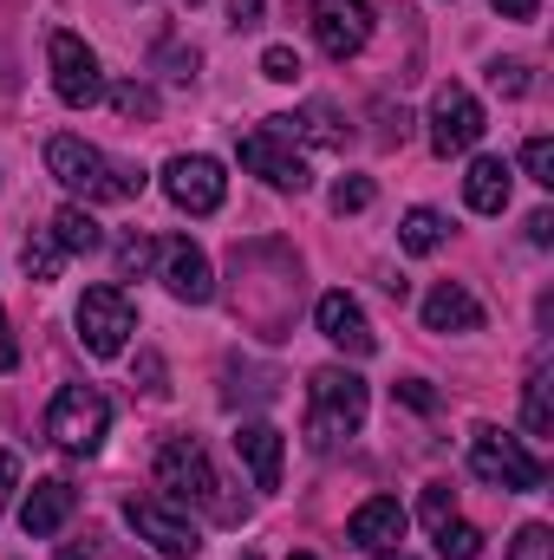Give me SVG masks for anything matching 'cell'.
I'll return each instance as SVG.
<instances>
[{"label": "cell", "mask_w": 554, "mask_h": 560, "mask_svg": "<svg viewBox=\"0 0 554 560\" xmlns=\"http://www.w3.org/2000/svg\"><path fill=\"white\" fill-rule=\"evenodd\" d=\"M157 482H163V495H170V502L203 509V515H209V522H222V528H235V522L249 515V502L235 495V482L209 463L203 436H170V443L157 450Z\"/></svg>", "instance_id": "6da1fadb"}, {"label": "cell", "mask_w": 554, "mask_h": 560, "mask_svg": "<svg viewBox=\"0 0 554 560\" xmlns=\"http://www.w3.org/2000/svg\"><path fill=\"white\" fill-rule=\"evenodd\" d=\"M46 170L72 196H85V202H138L143 196L138 163H118V156H105L99 143H85V138H53L46 143Z\"/></svg>", "instance_id": "7a4b0ae2"}, {"label": "cell", "mask_w": 554, "mask_h": 560, "mask_svg": "<svg viewBox=\"0 0 554 560\" xmlns=\"http://www.w3.org/2000/svg\"><path fill=\"white\" fill-rule=\"evenodd\" d=\"M359 423H366V378L346 365H320L307 378V443L339 450L346 436H359Z\"/></svg>", "instance_id": "3957f363"}, {"label": "cell", "mask_w": 554, "mask_h": 560, "mask_svg": "<svg viewBox=\"0 0 554 560\" xmlns=\"http://www.w3.org/2000/svg\"><path fill=\"white\" fill-rule=\"evenodd\" d=\"M112 430V398L99 385H66L53 405H46V436L66 450V456H92Z\"/></svg>", "instance_id": "277c9868"}, {"label": "cell", "mask_w": 554, "mask_h": 560, "mask_svg": "<svg viewBox=\"0 0 554 560\" xmlns=\"http://www.w3.org/2000/svg\"><path fill=\"white\" fill-rule=\"evenodd\" d=\"M470 469H476L483 482L509 489V495H529V489L549 482V463H542L522 436H509V430H476V436H470Z\"/></svg>", "instance_id": "5b68a950"}, {"label": "cell", "mask_w": 554, "mask_h": 560, "mask_svg": "<svg viewBox=\"0 0 554 560\" xmlns=\"http://www.w3.org/2000/svg\"><path fill=\"white\" fill-rule=\"evenodd\" d=\"M131 332H138V306H131V293L125 287H85V300H79V339H85V352L92 359H118L125 346H131Z\"/></svg>", "instance_id": "8992f818"}, {"label": "cell", "mask_w": 554, "mask_h": 560, "mask_svg": "<svg viewBox=\"0 0 554 560\" xmlns=\"http://www.w3.org/2000/svg\"><path fill=\"white\" fill-rule=\"evenodd\" d=\"M46 66H53V92H59V105H72V112H85V105H99L105 98V72H99V52L79 39V33H53L46 39Z\"/></svg>", "instance_id": "52a82bcc"}, {"label": "cell", "mask_w": 554, "mask_h": 560, "mask_svg": "<svg viewBox=\"0 0 554 560\" xmlns=\"http://www.w3.org/2000/svg\"><path fill=\"white\" fill-rule=\"evenodd\" d=\"M125 522L138 528V541H150L163 560H196L203 535L189 528V515H176L163 495H125Z\"/></svg>", "instance_id": "ba28073f"}, {"label": "cell", "mask_w": 554, "mask_h": 560, "mask_svg": "<svg viewBox=\"0 0 554 560\" xmlns=\"http://www.w3.org/2000/svg\"><path fill=\"white\" fill-rule=\"evenodd\" d=\"M483 131H489V118H483L476 92L470 85H437V98H430V150L463 156V150H476Z\"/></svg>", "instance_id": "9c48e42d"}, {"label": "cell", "mask_w": 554, "mask_h": 560, "mask_svg": "<svg viewBox=\"0 0 554 560\" xmlns=\"http://www.w3.org/2000/svg\"><path fill=\"white\" fill-rule=\"evenodd\" d=\"M163 196L183 209V215H216L222 196H229V176L216 156H170L163 163Z\"/></svg>", "instance_id": "30bf717a"}, {"label": "cell", "mask_w": 554, "mask_h": 560, "mask_svg": "<svg viewBox=\"0 0 554 560\" xmlns=\"http://www.w3.org/2000/svg\"><path fill=\"white\" fill-rule=\"evenodd\" d=\"M235 156H242V170H255L262 183H275V189H293V196H300V189L313 183V170H307V156H300L293 143L280 138L275 125H255L249 138L235 143Z\"/></svg>", "instance_id": "8fae6325"}, {"label": "cell", "mask_w": 554, "mask_h": 560, "mask_svg": "<svg viewBox=\"0 0 554 560\" xmlns=\"http://www.w3.org/2000/svg\"><path fill=\"white\" fill-rule=\"evenodd\" d=\"M307 26H313V39H320L326 59H353L372 39V7L366 0H313L307 7Z\"/></svg>", "instance_id": "7c38bea8"}, {"label": "cell", "mask_w": 554, "mask_h": 560, "mask_svg": "<svg viewBox=\"0 0 554 560\" xmlns=\"http://www.w3.org/2000/svg\"><path fill=\"white\" fill-rule=\"evenodd\" d=\"M405 528H412L405 502H399V495H372V502H359V509H353L346 541H353V548H366V555H399V548H405Z\"/></svg>", "instance_id": "4fadbf2b"}, {"label": "cell", "mask_w": 554, "mask_h": 560, "mask_svg": "<svg viewBox=\"0 0 554 560\" xmlns=\"http://www.w3.org/2000/svg\"><path fill=\"white\" fill-rule=\"evenodd\" d=\"M313 319H320V332L339 346V352H353V359H372L379 352V332H372V319H366V306L353 300V293H320V306H313Z\"/></svg>", "instance_id": "5bb4252c"}, {"label": "cell", "mask_w": 554, "mask_h": 560, "mask_svg": "<svg viewBox=\"0 0 554 560\" xmlns=\"http://www.w3.org/2000/svg\"><path fill=\"white\" fill-rule=\"evenodd\" d=\"M72 509H79V489H72L66 476H46V482H33V495H26V509H20V528H26V541H46V535H59V528L72 522Z\"/></svg>", "instance_id": "9a60e30c"}, {"label": "cell", "mask_w": 554, "mask_h": 560, "mask_svg": "<svg viewBox=\"0 0 554 560\" xmlns=\"http://www.w3.org/2000/svg\"><path fill=\"white\" fill-rule=\"evenodd\" d=\"M163 287L189 306H209L216 300V275H209V255L196 242H163Z\"/></svg>", "instance_id": "2e32d148"}, {"label": "cell", "mask_w": 554, "mask_h": 560, "mask_svg": "<svg viewBox=\"0 0 554 560\" xmlns=\"http://www.w3.org/2000/svg\"><path fill=\"white\" fill-rule=\"evenodd\" d=\"M235 456L249 463L255 489H280V456H287V436H280L275 423H242V430H235Z\"/></svg>", "instance_id": "e0dca14e"}, {"label": "cell", "mask_w": 554, "mask_h": 560, "mask_svg": "<svg viewBox=\"0 0 554 560\" xmlns=\"http://www.w3.org/2000/svg\"><path fill=\"white\" fill-rule=\"evenodd\" d=\"M268 125H275L280 138L287 143H320V150H346V143H353V131H346V118H339V112H333V105H320V98H313V105H300V112H293V118H268Z\"/></svg>", "instance_id": "ac0fdd59"}, {"label": "cell", "mask_w": 554, "mask_h": 560, "mask_svg": "<svg viewBox=\"0 0 554 560\" xmlns=\"http://www.w3.org/2000/svg\"><path fill=\"white\" fill-rule=\"evenodd\" d=\"M424 326H430V332H476V326H483V306H476L470 287L443 280V287L424 293Z\"/></svg>", "instance_id": "d6986e66"}, {"label": "cell", "mask_w": 554, "mask_h": 560, "mask_svg": "<svg viewBox=\"0 0 554 560\" xmlns=\"http://www.w3.org/2000/svg\"><path fill=\"white\" fill-rule=\"evenodd\" d=\"M509 183H516V176H509L503 156H476L470 176H463V202H470L476 215H503V209H509Z\"/></svg>", "instance_id": "ffe728a7"}, {"label": "cell", "mask_w": 554, "mask_h": 560, "mask_svg": "<svg viewBox=\"0 0 554 560\" xmlns=\"http://www.w3.org/2000/svg\"><path fill=\"white\" fill-rule=\"evenodd\" d=\"M46 235H53L66 255H99V248H105V229H99L92 209H79V202H66V209L46 222Z\"/></svg>", "instance_id": "44dd1931"}, {"label": "cell", "mask_w": 554, "mask_h": 560, "mask_svg": "<svg viewBox=\"0 0 554 560\" xmlns=\"http://www.w3.org/2000/svg\"><path fill=\"white\" fill-rule=\"evenodd\" d=\"M522 423L529 436H554V398H549V359H535L529 385H522Z\"/></svg>", "instance_id": "7402d4cb"}, {"label": "cell", "mask_w": 554, "mask_h": 560, "mask_svg": "<svg viewBox=\"0 0 554 560\" xmlns=\"http://www.w3.org/2000/svg\"><path fill=\"white\" fill-rule=\"evenodd\" d=\"M443 235H450V229H443V215H437V209H412V215L399 222V248H405V255H437V248H443Z\"/></svg>", "instance_id": "603a6c76"}, {"label": "cell", "mask_w": 554, "mask_h": 560, "mask_svg": "<svg viewBox=\"0 0 554 560\" xmlns=\"http://www.w3.org/2000/svg\"><path fill=\"white\" fill-rule=\"evenodd\" d=\"M20 268H26V280H59V268H66V248H59L46 229H33V235H26V248H20Z\"/></svg>", "instance_id": "cb8c5ba5"}, {"label": "cell", "mask_w": 554, "mask_h": 560, "mask_svg": "<svg viewBox=\"0 0 554 560\" xmlns=\"http://www.w3.org/2000/svg\"><path fill=\"white\" fill-rule=\"evenodd\" d=\"M430 535H437V560H476L483 555V535H476L470 522H457V515H450L443 528H430Z\"/></svg>", "instance_id": "d4e9b609"}, {"label": "cell", "mask_w": 554, "mask_h": 560, "mask_svg": "<svg viewBox=\"0 0 554 560\" xmlns=\"http://www.w3.org/2000/svg\"><path fill=\"white\" fill-rule=\"evenodd\" d=\"M112 112H118L125 125H150V118H157V92L138 85V79H125V85L112 92Z\"/></svg>", "instance_id": "484cf974"}, {"label": "cell", "mask_w": 554, "mask_h": 560, "mask_svg": "<svg viewBox=\"0 0 554 560\" xmlns=\"http://www.w3.org/2000/svg\"><path fill=\"white\" fill-rule=\"evenodd\" d=\"M372 176H339L333 183V215H359V209H372Z\"/></svg>", "instance_id": "4316f807"}, {"label": "cell", "mask_w": 554, "mask_h": 560, "mask_svg": "<svg viewBox=\"0 0 554 560\" xmlns=\"http://www.w3.org/2000/svg\"><path fill=\"white\" fill-rule=\"evenodd\" d=\"M522 170H529V183L554 189V143L549 138H529V143H522Z\"/></svg>", "instance_id": "83f0119b"}, {"label": "cell", "mask_w": 554, "mask_h": 560, "mask_svg": "<svg viewBox=\"0 0 554 560\" xmlns=\"http://www.w3.org/2000/svg\"><path fill=\"white\" fill-rule=\"evenodd\" d=\"M417 515H424L430 528H443V522L457 515V489H450V482H430V489H424V502H417Z\"/></svg>", "instance_id": "f1b7e54d"}, {"label": "cell", "mask_w": 554, "mask_h": 560, "mask_svg": "<svg viewBox=\"0 0 554 560\" xmlns=\"http://www.w3.org/2000/svg\"><path fill=\"white\" fill-rule=\"evenodd\" d=\"M509 560H554V535L542 528V522H529V528L516 535V548H509Z\"/></svg>", "instance_id": "f546056e"}, {"label": "cell", "mask_w": 554, "mask_h": 560, "mask_svg": "<svg viewBox=\"0 0 554 560\" xmlns=\"http://www.w3.org/2000/svg\"><path fill=\"white\" fill-rule=\"evenodd\" d=\"M262 79L293 85V79H300V52H293V46H268V52H262Z\"/></svg>", "instance_id": "4dcf8cb0"}, {"label": "cell", "mask_w": 554, "mask_h": 560, "mask_svg": "<svg viewBox=\"0 0 554 560\" xmlns=\"http://www.w3.org/2000/svg\"><path fill=\"white\" fill-rule=\"evenodd\" d=\"M157 255H163V248H157L150 235H131V242L118 248V275H125V280H131V275H143V268H150Z\"/></svg>", "instance_id": "1f68e13d"}, {"label": "cell", "mask_w": 554, "mask_h": 560, "mask_svg": "<svg viewBox=\"0 0 554 560\" xmlns=\"http://www.w3.org/2000/svg\"><path fill=\"white\" fill-rule=\"evenodd\" d=\"M489 85L509 92V98H522V92H529V66H522V59H496V66H489Z\"/></svg>", "instance_id": "d6a6232c"}, {"label": "cell", "mask_w": 554, "mask_h": 560, "mask_svg": "<svg viewBox=\"0 0 554 560\" xmlns=\"http://www.w3.org/2000/svg\"><path fill=\"white\" fill-rule=\"evenodd\" d=\"M138 378H143V392H150V398H163V392H170V385H163V359H157V352H143V359H138Z\"/></svg>", "instance_id": "836d02e7"}, {"label": "cell", "mask_w": 554, "mask_h": 560, "mask_svg": "<svg viewBox=\"0 0 554 560\" xmlns=\"http://www.w3.org/2000/svg\"><path fill=\"white\" fill-rule=\"evenodd\" d=\"M399 398H405L412 411H437V392H430L424 378H405V385H399Z\"/></svg>", "instance_id": "e575fe53"}, {"label": "cell", "mask_w": 554, "mask_h": 560, "mask_svg": "<svg viewBox=\"0 0 554 560\" xmlns=\"http://www.w3.org/2000/svg\"><path fill=\"white\" fill-rule=\"evenodd\" d=\"M262 7H268V0H229V20L249 33V26H262Z\"/></svg>", "instance_id": "d590c367"}, {"label": "cell", "mask_w": 554, "mask_h": 560, "mask_svg": "<svg viewBox=\"0 0 554 560\" xmlns=\"http://www.w3.org/2000/svg\"><path fill=\"white\" fill-rule=\"evenodd\" d=\"M489 7H496L503 20H535V13H542V0H489Z\"/></svg>", "instance_id": "8d00e7d4"}, {"label": "cell", "mask_w": 554, "mask_h": 560, "mask_svg": "<svg viewBox=\"0 0 554 560\" xmlns=\"http://www.w3.org/2000/svg\"><path fill=\"white\" fill-rule=\"evenodd\" d=\"M13 482H20V456L0 450V509H7V495H13Z\"/></svg>", "instance_id": "74e56055"}, {"label": "cell", "mask_w": 554, "mask_h": 560, "mask_svg": "<svg viewBox=\"0 0 554 560\" xmlns=\"http://www.w3.org/2000/svg\"><path fill=\"white\" fill-rule=\"evenodd\" d=\"M20 365V346H13V332H7V306H0V372H13Z\"/></svg>", "instance_id": "f35d334b"}, {"label": "cell", "mask_w": 554, "mask_h": 560, "mask_svg": "<svg viewBox=\"0 0 554 560\" xmlns=\"http://www.w3.org/2000/svg\"><path fill=\"white\" fill-rule=\"evenodd\" d=\"M529 242H535V248H549V242H554V215H549V209H542V215H529Z\"/></svg>", "instance_id": "ab89813d"}, {"label": "cell", "mask_w": 554, "mask_h": 560, "mask_svg": "<svg viewBox=\"0 0 554 560\" xmlns=\"http://www.w3.org/2000/svg\"><path fill=\"white\" fill-rule=\"evenodd\" d=\"M59 560H99V535H85V541H66Z\"/></svg>", "instance_id": "60d3db41"}, {"label": "cell", "mask_w": 554, "mask_h": 560, "mask_svg": "<svg viewBox=\"0 0 554 560\" xmlns=\"http://www.w3.org/2000/svg\"><path fill=\"white\" fill-rule=\"evenodd\" d=\"M287 560H313V555H287Z\"/></svg>", "instance_id": "b9f144b4"}, {"label": "cell", "mask_w": 554, "mask_h": 560, "mask_svg": "<svg viewBox=\"0 0 554 560\" xmlns=\"http://www.w3.org/2000/svg\"><path fill=\"white\" fill-rule=\"evenodd\" d=\"M183 7H203V0H183Z\"/></svg>", "instance_id": "7bdbcfd3"}, {"label": "cell", "mask_w": 554, "mask_h": 560, "mask_svg": "<svg viewBox=\"0 0 554 560\" xmlns=\"http://www.w3.org/2000/svg\"><path fill=\"white\" fill-rule=\"evenodd\" d=\"M385 560H405V555H385Z\"/></svg>", "instance_id": "ee69618b"}, {"label": "cell", "mask_w": 554, "mask_h": 560, "mask_svg": "<svg viewBox=\"0 0 554 560\" xmlns=\"http://www.w3.org/2000/svg\"><path fill=\"white\" fill-rule=\"evenodd\" d=\"M242 560H262V555H242Z\"/></svg>", "instance_id": "f6af8a7d"}]
</instances>
